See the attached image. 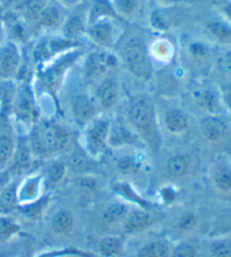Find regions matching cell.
Instances as JSON below:
<instances>
[{
  "instance_id": "1",
  "label": "cell",
  "mask_w": 231,
  "mask_h": 257,
  "mask_svg": "<svg viewBox=\"0 0 231 257\" xmlns=\"http://www.w3.org/2000/svg\"><path fill=\"white\" fill-rule=\"evenodd\" d=\"M127 120L140 138L142 144L152 151L161 147V133L154 100L148 95L132 97L127 108Z\"/></svg>"
},
{
  "instance_id": "2",
  "label": "cell",
  "mask_w": 231,
  "mask_h": 257,
  "mask_svg": "<svg viewBox=\"0 0 231 257\" xmlns=\"http://www.w3.org/2000/svg\"><path fill=\"white\" fill-rule=\"evenodd\" d=\"M27 140L34 157L52 159L67 149L69 135L57 122L39 121L31 127Z\"/></svg>"
},
{
  "instance_id": "3",
  "label": "cell",
  "mask_w": 231,
  "mask_h": 257,
  "mask_svg": "<svg viewBox=\"0 0 231 257\" xmlns=\"http://www.w3.org/2000/svg\"><path fill=\"white\" fill-rule=\"evenodd\" d=\"M110 121L106 117L97 116L82 130L81 145L84 153L92 160L104 157L108 149V133Z\"/></svg>"
},
{
  "instance_id": "4",
  "label": "cell",
  "mask_w": 231,
  "mask_h": 257,
  "mask_svg": "<svg viewBox=\"0 0 231 257\" xmlns=\"http://www.w3.org/2000/svg\"><path fill=\"white\" fill-rule=\"evenodd\" d=\"M123 59L133 76L139 79L148 80L152 76V64L147 45L142 39L132 38L123 48Z\"/></svg>"
},
{
  "instance_id": "5",
  "label": "cell",
  "mask_w": 231,
  "mask_h": 257,
  "mask_svg": "<svg viewBox=\"0 0 231 257\" xmlns=\"http://www.w3.org/2000/svg\"><path fill=\"white\" fill-rule=\"evenodd\" d=\"M12 115L23 124L33 126L39 122V108L36 105L35 96L30 85L23 84L16 89L15 102H14Z\"/></svg>"
},
{
  "instance_id": "6",
  "label": "cell",
  "mask_w": 231,
  "mask_h": 257,
  "mask_svg": "<svg viewBox=\"0 0 231 257\" xmlns=\"http://www.w3.org/2000/svg\"><path fill=\"white\" fill-rule=\"evenodd\" d=\"M195 159L187 153H174L169 155L164 164V176L167 182L177 183L187 180L195 172Z\"/></svg>"
},
{
  "instance_id": "7",
  "label": "cell",
  "mask_w": 231,
  "mask_h": 257,
  "mask_svg": "<svg viewBox=\"0 0 231 257\" xmlns=\"http://www.w3.org/2000/svg\"><path fill=\"white\" fill-rule=\"evenodd\" d=\"M118 66V59L108 52L90 53L86 59L84 68V78L87 85H97L104 79L110 69Z\"/></svg>"
},
{
  "instance_id": "8",
  "label": "cell",
  "mask_w": 231,
  "mask_h": 257,
  "mask_svg": "<svg viewBox=\"0 0 231 257\" xmlns=\"http://www.w3.org/2000/svg\"><path fill=\"white\" fill-rule=\"evenodd\" d=\"M159 217L154 210H145L139 208H132L129 212L126 221L122 224L121 232L128 239L132 236H138L145 233L158 222Z\"/></svg>"
},
{
  "instance_id": "9",
  "label": "cell",
  "mask_w": 231,
  "mask_h": 257,
  "mask_svg": "<svg viewBox=\"0 0 231 257\" xmlns=\"http://www.w3.org/2000/svg\"><path fill=\"white\" fill-rule=\"evenodd\" d=\"M46 186L43 174L41 172L32 173L17 183L16 194L18 205L27 204L39 200L46 193Z\"/></svg>"
},
{
  "instance_id": "10",
  "label": "cell",
  "mask_w": 231,
  "mask_h": 257,
  "mask_svg": "<svg viewBox=\"0 0 231 257\" xmlns=\"http://www.w3.org/2000/svg\"><path fill=\"white\" fill-rule=\"evenodd\" d=\"M110 190L118 200L126 202L127 204L133 206V208L145 209V210H155L157 204L151 202L143 196L138 191L135 185H132L127 180H118L110 185Z\"/></svg>"
},
{
  "instance_id": "11",
  "label": "cell",
  "mask_w": 231,
  "mask_h": 257,
  "mask_svg": "<svg viewBox=\"0 0 231 257\" xmlns=\"http://www.w3.org/2000/svg\"><path fill=\"white\" fill-rule=\"evenodd\" d=\"M143 145L140 138L129 123L121 120L110 122L108 133V148L122 149Z\"/></svg>"
},
{
  "instance_id": "12",
  "label": "cell",
  "mask_w": 231,
  "mask_h": 257,
  "mask_svg": "<svg viewBox=\"0 0 231 257\" xmlns=\"http://www.w3.org/2000/svg\"><path fill=\"white\" fill-rule=\"evenodd\" d=\"M132 208L133 206L118 199L108 202L100 210L98 217L101 228L107 229V230H112V229H120L121 230L122 224L126 221L128 214Z\"/></svg>"
},
{
  "instance_id": "13",
  "label": "cell",
  "mask_w": 231,
  "mask_h": 257,
  "mask_svg": "<svg viewBox=\"0 0 231 257\" xmlns=\"http://www.w3.org/2000/svg\"><path fill=\"white\" fill-rule=\"evenodd\" d=\"M78 57V53H70L60 59L58 62L53 63L50 68L42 73V86L45 91L51 96H55L61 85L62 77L67 69L73 64Z\"/></svg>"
},
{
  "instance_id": "14",
  "label": "cell",
  "mask_w": 231,
  "mask_h": 257,
  "mask_svg": "<svg viewBox=\"0 0 231 257\" xmlns=\"http://www.w3.org/2000/svg\"><path fill=\"white\" fill-rule=\"evenodd\" d=\"M70 106L73 120L78 126L82 128L97 117L98 106L95 102V98H92L88 94H77L72 96Z\"/></svg>"
},
{
  "instance_id": "15",
  "label": "cell",
  "mask_w": 231,
  "mask_h": 257,
  "mask_svg": "<svg viewBox=\"0 0 231 257\" xmlns=\"http://www.w3.org/2000/svg\"><path fill=\"white\" fill-rule=\"evenodd\" d=\"M22 56L16 43L0 45V79L8 81L17 76L21 68Z\"/></svg>"
},
{
  "instance_id": "16",
  "label": "cell",
  "mask_w": 231,
  "mask_h": 257,
  "mask_svg": "<svg viewBox=\"0 0 231 257\" xmlns=\"http://www.w3.org/2000/svg\"><path fill=\"white\" fill-rule=\"evenodd\" d=\"M201 218L196 211L184 210L175 215L170 222V235L182 240L185 237L191 236L200 226Z\"/></svg>"
},
{
  "instance_id": "17",
  "label": "cell",
  "mask_w": 231,
  "mask_h": 257,
  "mask_svg": "<svg viewBox=\"0 0 231 257\" xmlns=\"http://www.w3.org/2000/svg\"><path fill=\"white\" fill-rule=\"evenodd\" d=\"M202 137L212 145H218L225 140L228 136V124L222 117L216 114H207L200 121Z\"/></svg>"
},
{
  "instance_id": "18",
  "label": "cell",
  "mask_w": 231,
  "mask_h": 257,
  "mask_svg": "<svg viewBox=\"0 0 231 257\" xmlns=\"http://www.w3.org/2000/svg\"><path fill=\"white\" fill-rule=\"evenodd\" d=\"M77 219L70 209L61 208L50 219V230L57 237H71L76 232Z\"/></svg>"
},
{
  "instance_id": "19",
  "label": "cell",
  "mask_w": 231,
  "mask_h": 257,
  "mask_svg": "<svg viewBox=\"0 0 231 257\" xmlns=\"http://www.w3.org/2000/svg\"><path fill=\"white\" fill-rule=\"evenodd\" d=\"M119 85L112 77H105L96 85L95 102L104 111H109L119 102Z\"/></svg>"
},
{
  "instance_id": "20",
  "label": "cell",
  "mask_w": 231,
  "mask_h": 257,
  "mask_svg": "<svg viewBox=\"0 0 231 257\" xmlns=\"http://www.w3.org/2000/svg\"><path fill=\"white\" fill-rule=\"evenodd\" d=\"M115 169L124 180L139 177L147 172V160L143 155H126L117 160Z\"/></svg>"
},
{
  "instance_id": "21",
  "label": "cell",
  "mask_w": 231,
  "mask_h": 257,
  "mask_svg": "<svg viewBox=\"0 0 231 257\" xmlns=\"http://www.w3.org/2000/svg\"><path fill=\"white\" fill-rule=\"evenodd\" d=\"M128 238L120 233H107L97 242V255L99 257H121L126 250Z\"/></svg>"
},
{
  "instance_id": "22",
  "label": "cell",
  "mask_w": 231,
  "mask_h": 257,
  "mask_svg": "<svg viewBox=\"0 0 231 257\" xmlns=\"http://www.w3.org/2000/svg\"><path fill=\"white\" fill-rule=\"evenodd\" d=\"M164 126L169 135L182 136L191 126L188 114L178 107H170L164 114Z\"/></svg>"
},
{
  "instance_id": "23",
  "label": "cell",
  "mask_w": 231,
  "mask_h": 257,
  "mask_svg": "<svg viewBox=\"0 0 231 257\" xmlns=\"http://www.w3.org/2000/svg\"><path fill=\"white\" fill-rule=\"evenodd\" d=\"M211 182L220 194L231 193V164L227 160H218L212 167Z\"/></svg>"
},
{
  "instance_id": "24",
  "label": "cell",
  "mask_w": 231,
  "mask_h": 257,
  "mask_svg": "<svg viewBox=\"0 0 231 257\" xmlns=\"http://www.w3.org/2000/svg\"><path fill=\"white\" fill-rule=\"evenodd\" d=\"M194 104L207 114H216L220 106V97L211 87H198L192 93Z\"/></svg>"
},
{
  "instance_id": "25",
  "label": "cell",
  "mask_w": 231,
  "mask_h": 257,
  "mask_svg": "<svg viewBox=\"0 0 231 257\" xmlns=\"http://www.w3.org/2000/svg\"><path fill=\"white\" fill-rule=\"evenodd\" d=\"M86 32L92 42L106 49L112 48L114 30L108 20H101L89 24Z\"/></svg>"
},
{
  "instance_id": "26",
  "label": "cell",
  "mask_w": 231,
  "mask_h": 257,
  "mask_svg": "<svg viewBox=\"0 0 231 257\" xmlns=\"http://www.w3.org/2000/svg\"><path fill=\"white\" fill-rule=\"evenodd\" d=\"M42 174L46 190H55L61 186L67 178L68 165L62 160L52 158Z\"/></svg>"
},
{
  "instance_id": "27",
  "label": "cell",
  "mask_w": 231,
  "mask_h": 257,
  "mask_svg": "<svg viewBox=\"0 0 231 257\" xmlns=\"http://www.w3.org/2000/svg\"><path fill=\"white\" fill-rule=\"evenodd\" d=\"M51 202V194L46 192L39 200L30 202L27 204L18 205L17 211L23 218L30 222H39L42 220Z\"/></svg>"
},
{
  "instance_id": "28",
  "label": "cell",
  "mask_w": 231,
  "mask_h": 257,
  "mask_svg": "<svg viewBox=\"0 0 231 257\" xmlns=\"http://www.w3.org/2000/svg\"><path fill=\"white\" fill-rule=\"evenodd\" d=\"M23 227L12 214L0 213V245L12 244L22 236Z\"/></svg>"
},
{
  "instance_id": "29",
  "label": "cell",
  "mask_w": 231,
  "mask_h": 257,
  "mask_svg": "<svg viewBox=\"0 0 231 257\" xmlns=\"http://www.w3.org/2000/svg\"><path fill=\"white\" fill-rule=\"evenodd\" d=\"M172 245L165 238H154L139 247L137 257H170Z\"/></svg>"
},
{
  "instance_id": "30",
  "label": "cell",
  "mask_w": 231,
  "mask_h": 257,
  "mask_svg": "<svg viewBox=\"0 0 231 257\" xmlns=\"http://www.w3.org/2000/svg\"><path fill=\"white\" fill-rule=\"evenodd\" d=\"M17 142L7 128L0 127V172L11 164L16 149Z\"/></svg>"
},
{
  "instance_id": "31",
  "label": "cell",
  "mask_w": 231,
  "mask_h": 257,
  "mask_svg": "<svg viewBox=\"0 0 231 257\" xmlns=\"http://www.w3.org/2000/svg\"><path fill=\"white\" fill-rule=\"evenodd\" d=\"M115 17H119V14L109 0H94L88 14V24Z\"/></svg>"
},
{
  "instance_id": "32",
  "label": "cell",
  "mask_w": 231,
  "mask_h": 257,
  "mask_svg": "<svg viewBox=\"0 0 231 257\" xmlns=\"http://www.w3.org/2000/svg\"><path fill=\"white\" fill-rule=\"evenodd\" d=\"M179 20V15L173 8L157 9L150 16V22L154 29L166 31L173 27Z\"/></svg>"
},
{
  "instance_id": "33",
  "label": "cell",
  "mask_w": 231,
  "mask_h": 257,
  "mask_svg": "<svg viewBox=\"0 0 231 257\" xmlns=\"http://www.w3.org/2000/svg\"><path fill=\"white\" fill-rule=\"evenodd\" d=\"M181 195V190L176 183L167 182L157 190L156 204L161 206H173L178 203Z\"/></svg>"
},
{
  "instance_id": "34",
  "label": "cell",
  "mask_w": 231,
  "mask_h": 257,
  "mask_svg": "<svg viewBox=\"0 0 231 257\" xmlns=\"http://www.w3.org/2000/svg\"><path fill=\"white\" fill-rule=\"evenodd\" d=\"M16 186V183L11 181L3 187L2 193H0V213L12 214L17 211L18 201Z\"/></svg>"
},
{
  "instance_id": "35",
  "label": "cell",
  "mask_w": 231,
  "mask_h": 257,
  "mask_svg": "<svg viewBox=\"0 0 231 257\" xmlns=\"http://www.w3.org/2000/svg\"><path fill=\"white\" fill-rule=\"evenodd\" d=\"M86 31L87 29L84 18L78 15L68 18L66 23H64L62 30L64 38L68 41H71V42L80 39Z\"/></svg>"
},
{
  "instance_id": "36",
  "label": "cell",
  "mask_w": 231,
  "mask_h": 257,
  "mask_svg": "<svg viewBox=\"0 0 231 257\" xmlns=\"http://www.w3.org/2000/svg\"><path fill=\"white\" fill-rule=\"evenodd\" d=\"M35 257H99L97 254L89 250H85L78 247H59L55 249L45 250L36 255Z\"/></svg>"
},
{
  "instance_id": "37",
  "label": "cell",
  "mask_w": 231,
  "mask_h": 257,
  "mask_svg": "<svg viewBox=\"0 0 231 257\" xmlns=\"http://www.w3.org/2000/svg\"><path fill=\"white\" fill-rule=\"evenodd\" d=\"M62 22V13L55 5H46L39 20V25L43 29H55Z\"/></svg>"
},
{
  "instance_id": "38",
  "label": "cell",
  "mask_w": 231,
  "mask_h": 257,
  "mask_svg": "<svg viewBox=\"0 0 231 257\" xmlns=\"http://www.w3.org/2000/svg\"><path fill=\"white\" fill-rule=\"evenodd\" d=\"M77 189L80 191L82 195L92 196L100 190V183L94 174H82L78 175L76 180Z\"/></svg>"
},
{
  "instance_id": "39",
  "label": "cell",
  "mask_w": 231,
  "mask_h": 257,
  "mask_svg": "<svg viewBox=\"0 0 231 257\" xmlns=\"http://www.w3.org/2000/svg\"><path fill=\"white\" fill-rule=\"evenodd\" d=\"M45 6L44 0H25L20 6V12L25 20L39 22Z\"/></svg>"
},
{
  "instance_id": "40",
  "label": "cell",
  "mask_w": 231,
  "mask_h": 257,
  "mask_svg": "<svg viewBox=\"0 0 231 257\" xmlns=\"http://www.w3.org/2000/svg\"><path fill=\"white\" fill-rule=\"evenodd\" d=\"M211 35L220 42H229L231 40V26L223 21H215L207 25Z\"/></svg>"
},
{
  "instance_id": "41",
  "label": "cell",
  "mask_w": 231,
  "mask_h": 257,
  "mask_svg": "<svg viewBox=\"0 0 231 257\" xmlns=\"http://www.w3.org/2000/svg\"><path fill=\"white\" fill-rule=\"evenodd\" d=\"M170 257H200L195 246L186 240H177L172 246Z\"/></svg>"
},
{
  "instance_id": "42",
  "label": "cell",
  "mask_w": 231,
  "mask_h": 257,
  "mask_svg": "<svg viewBox=\"0 0 231 257\" xmlns=\"http://www.w3.org/2000/svg\"><path fill=\"white\" fill-rule=\"evenodd\" d=\"M212 257H231V244L224 240L213 241L210 246Z\"/></svg>"
},
{
  "instance_id": "43",
  "label": "cell",
  "mask_w": 231,
  "mask_h": 257,
  "mask_svg": "<svg viewBox=\"0 0 231 257\" xmlns=\"http://www.w3.org/2000/svg\"><path fill=\"white\" fill-rule=\"evenodd\" d=\"M112 4L118 14L128 16L136 11L138 0H114Z\"/></svg>"
},
{
  "instance_id": "44",
  "label": "cell",
  "mask_w": 231,
  "mask_h": 257,
  "mask_svg": "<svg viewBox=\"0 0 231 257\" xmlns=\"http://www.w3.org/2000/svg\"><path fill=\"white\" fill-rule=\"evenodd\" d=\"M156 45L152 49L155 56L158 59H167L170 57V47L168 43L164 42V41H159V42L155 43Z\"/></svg>"
},
{
  "instance_id": "45",
  "label": "cell",
  "mask_w": 231,
  "mask_h": 257,
  "mask_svg": "<svg viewBox=\"0 0 231 257\" xmlns=\"http://www.w3.org/2000/svg\"><path fill=\"white\" fill-rule=\"evenodd\" d=\"M189 53L195 59H203L207 56V48L200 42L192 43L189 45Z\"/></svg>"
},
{
  "instance_id": "46",
  "label": "cell",
  "mask_w": 231,
  "mask_h": 257,
  "mask_svg": "<svg viewBox=\"0 0 231 257\" xmlns=\"http://www.w3.org/2000/svg\"><path fill=\"white\" fill-rule=\"evenodd\" d=\"M7 245V244H6ZM20 254L12 248H5V245H0V257H18Z\"/></svg>"
},
{
  "instance_id": "47",
  "label": "cell",
  "mask_w": 231,
  "mask_h": 257,
  "mask_svg": "<svg viewBox=\"0 0 231 257\" xmlns=\"http://www.w3.org/2000/svg\"><path fill=\"white\" fill-rule=\"evenodd\" d=\"M223 100L225 102V104H227L228 106L231 108V85L228 86L227 88H225V90H224Z\"/></svg>"
},
{
  "instance_id": "48",
  "label": "cell",
  "mask_w": 231,
  "mask_h": 257,
  "mask_svg": "<svg viewBox=\"0 0 231 257\" xmlns=\"http://www.w3.org/2000/svg\"><path fill=\"white\" fill-rule=\"evenodd\" d=\"M223 13H224V15L229 18V21L231 22V2H229V3L224 5Z\"/></svg>"
},
{
  "instance_id": "49",
  "label": "cell",
  "mask_w": 231,
  "mask_h": 257,
  "mask_svg": "<svg viewBox=\"0 0 231 257\" xmlns=\"http://www.w3.org/2000/svg\"><path fill=\"white\" fill-rule=\"evenodd\" d=\"M61 2L67 6H75L78 3H80V0H61Z\"/></svg>"
},
{
  "instance_id": "50",
  "label": "cell",
  "mask_w": 231,
  "mask_h": 257,
  "mask_svg": "<svg viewBox=\"0 0 231 257\" xmlns=\"http://www.w3.org/2000/svg\"><path fill=\"white\" fill-rule=\"evenodd\" d=\"M164 2H168V3H183V2H188V0H164Z\"/></svg>"
},
{
  "instance_id": "51",
  "label": "cell",
  "mask_w": 231,
  "mask_h": 257,
  "mask_svg": "<svg viewBox=\"0 0 231 257\" xmlns=\"http://www.w3.org/2000/svg\"><path fill=\"white\" fill-rule=\"evenodd\" d=\"M5 186V184H3L2 182H0V193H2V190H3V187Z\"/></svg>"
},
{
  "instance_id": "52",
  "label": "cell",
  "mask_w": 231,
  "mask_h": 257,
  "mask_svg": "<svg viewBox=\"0 0 231 257\" xmlns=\"http://www.w3.org/2000/svg\"><path fill=\"white\" fill-rule=\"evenodd\" d=\"M18 257H26V256H22V255H20Z\"/></svg>"
}]
</instances>
